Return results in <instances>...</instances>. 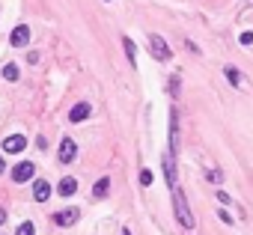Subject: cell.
<instances>
[{"label":"cell","instance_id":"obj_1","mask_svg":"<svg viewBox=\"0 0 253 235\" xmlns=\"http://www.w3.org/2000/svg\"><path fill=\"white\" fill-rule=\"evenodd\" d=\"M173 200H176V214H179V220H182V226L191 229L194 226V217H191L188 203H185V197H182V190H179V188H173Z\"/></svg>","mask_w":253,"mask_h":235},{"label":"cell","instance_id":"obj_2","mask_svg":"<svg viewBox=\"0 0 253 235\" xmlns=\"http://www.w3.org/2000/svg\"><path fill=\"white\" fill-rule=\"evenodd\" d=\"M75 155H78V143L71 140V137H63V143H60V149H57L60 164H71V161H75Z\"/></svg>","mask_w":253,"mask_h":235},{"label":"cell","instance_id":"obj_3","mask_svg":"<svg viewBox=\"0 0 253 235\" xmlns=\"http://www.w3.org/2000/svg\"><path fill=\"white\" fill-rule=\"evenodd\" d=\"M33 176H36V164H30V161H21V164H15V170H12V182H15V185L30 182Z\"/></svg>","mask_w":253,"mask_h":235},{"label":"cell","instance_id":"obj_4","mask_svg":"<svg viewBox=\"0 0 253 235\" xmlns=\"http://www.w3.org/2000/svg\"><path fill=\"white\" fill-rule=\"evenodd\" d=\"M149 45H152V57L158 63H167L170 60V48H167V42H164L161 36H149Z\"/></svg>","mask_w":253,"mask_h":235},{"label":"cell","instance_id":"obj_5","mask_svg":"<svg viewBox=\"0 0 253 235\" xmlns=\"http://www.w3.org/2000/svg\"><path fill=\"white\" fill-rule=\"evenodd\" d=\"M9 42H12V48H24V45L30 42V27H27V24H18V27L9 33Z\"/></svg>","mask_w":253,"mask_h":235},{"label":"cell","instance_id":"obj_6","mask_svg":"<svg viewBox=\"0 0 253 235\" xmlns=\"http://www.w3.org/2000/svg\"><path fill=\"white\" fill-rule=\"evenodd\" d=\"M78 217H81L78 209H63V212L54 214V223H57V226H71V223H78Z\"/></svg>","mask_w":253,"mask_h":235},{"label":"cell","instance_id":"obj_7","mask_svg":"<svg viewBox=\"0 0 253 235\" xmlns=\"http://www.w3.org/2000/svg\"><path fill=\"white\" fill-rule=\"evenodd\" d=\"M90 110H92V107H90L87 101H78L75 107H71V110H69V122H84V119H87V116H90Z\"/></svg>","mask_w":253,"mask_h":235},{"label":"cell","instance_id":"obj_8","mask_svg":"<svg viewBox=\"0 0 253 235\" xmlns=\"http://www.w3.org/2000/svg\"><path fill=\"white\" fill-rule=\"evenodd\" d=\"M48 197H51V185H48L45 179L33 182V200H36V203H45Z\"/></svg>","mask_w":253,"mask_h":235},{"label":"cell","instance_id":"obj_9","mask_svg":"<svg viewBox=\"0 0 253 235\" xmlns=\"http://www.w3.org/2000/svg\"><path fill=\"white\" fill-rule=\"evenodd\" d=\"M24 146H27V140L21 137V134H9L6 140H3V152H24Z\"/></svg>","mask_w":253,"mask_h":235},{"label":"cell","instance_id":"obj_10","mask_svg":"<svg viewBox=\"0 0 253 235\" xmlns=\"http://www.w3.org/2000/svg\"><path fill=\"white\" fill-rule=\"evenodd\" d=\"M75 190H78V182L71 179V176L60 179V185H57V193H60V197H75Z\"/></svg>","mask_w":253,"mask_h":235},{"label":"cell","instance_id":"obj_11","mask_svg":"<svg viewBox=\"0 0 253 235\" xmlns=\"http://www.w3.org/2000/svg\"><path fill=\"white\" fill-rule=\"evenodd\" d=\"M164 176H167L170 188H176V164H173V152L164 155Z\"/></svg>","mask_w":253,"mask_h":235},{"label":"cell","instance_id":"obj_12","mask_svg":"<svg viewBox=\"0 0 253 235\" xmlns=\"http://www.w3.org/2000/svg\"><path fill=\"white\" fill-rule=\"evenodd\" d=\"M107 188H111V179H98V182H95V188H92V193L101 200V197H107Z\"/></svg>","mask_w":253,"mask_h":235},{"label":"cell","instance_id":"obj_13","mask_svg":"<svg viewBox=\"0 0 253 235\" xmlns=\"http://www.w3.org/2000/svg\"><path fill=\"white\" fill-rule=\"evenodd\" d=\"M18 74H21V69L15 63H6L3 66V77H6V81H18Z\"/></svg>","mask_w":253,"mask_h":235},{"label":"cell","instance_id":"obj_14","mask_svg":"<svg viewBox=\"0 0 253 235\" xmlns=\"http://www.w3.org/2000/svg\"><path fill=\"white\" fill-rule=\"evenodd\" d=\"M224 71H227V81H230L232 87H238V81H241V77H238V69H232V66H227Z\"/></svg>","mask_w":253,"mask_h":235},{"label":"cell","instance_id":"obj_15","mask_svg":"<svg viewBox=\"0 0 253 235\" xmlns=\"http://www.w3.org/2000/svg\"><path fill=\"white\" fill-rule=\"evenodd\" d=\"M122 45H125V54H128V60L134 63V60H137V51H134V42H131V39L125 36V39H122Z\"/></svg>","mask_w":253,"mask_h":235},{"label":"cell","instance_id":"obj_16","mask_svg":"<svg viewBox=\"0 0 253 235\" xmlns=\"http://www.w3.org/2000/svg\"><path fill=\"white\" fill-rule=\"evenodd\" d=\"M15 235H36V226H33L30 220H24V223L18 226V232H15Z\"/></svg>","mask_w":253,"mask_h":235},{"label":"cell","instance_id":"obj_17","mask_svg":"<svg viewBox=\"0 0 253 235\" xmlns=\"http://www.w3.org/2000/svg\"><path fill=\"white\" fill-rule=\"evenodd\" d=\"M140 185H143V188H149V185H152V173H149V170H143V173H140Z\"/></svg>","mask_w":253,"mask_h":235},{"label":"cell","instance_id":"obj_18","mask_svg":"<svg viewBox=\"0 0 253 235\" xmlns=\"http://www.w3.org/2000/svg\"><path fill=\"white\" fill-rule=\"evenodd\" d=\"M221 176H224L221 170H208V182H221Z\"/></svg>","mask_w":253,"mask_h":235},{"label":"cell","instance_id":"obj_19","mask_svg":"<svg viewBox=\"0 0 253 235\" xmlns=\"http://www.w3.org/2000/svg\"><path fill=\"white\" fill-rule=\"evenodd\" d=\"M241 45H253V33H241Z\"/></svg>","mask_w":253,"mask_h":235},{"label":"cell","instance_id":"obj_20","mask_svg":"<svg viewBox=\"0 0 253 235\" xmlns=\"http://www.w3.org/2000/svg\"><path fill=\"white\" fill-rule=\"evenodd\" d=\"M3 223H6V212H3V209H0V226H3Z\"/></svg>","mask_w":253,"mask_h":235},{"label":"cell","instance_id":"obj_21","mask_svg":"<svg viewBox=\"0 0 253 235\" xmlns=\"http://www.w3.org/2000/svg\"><path fill=\"white\" fill-rule=\"evenodd\" d=\"M3 170H6V164H3V158H0V173H3Z\"/></svg>","mask_w":253,"mask_h":235},{"label":"cell","instance_id":"obj_22","mask_svg":"<svg viewBox=\"0 0 253 235\" xmlns=\"http://www.w3.org/2000/svg\"><path fill=\"white\" fill-rule=\"evenodd\" d=\"M122 235H131V229H122Z\"/></svg>","mask_w":253,"mask_h":235}]
</instances>
